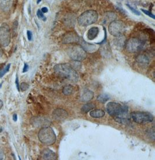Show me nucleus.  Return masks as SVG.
<instances>
[{
    "label": "nucleus",
    "mask_w": 155,
    "mask_h": 160,
    "mask_svg": "<svg viewBox=\"0 0 155 160\" xmlns=\"http://www.w3.org/2000/svg\"><path fill=\"white\" fill-rule=\"evenodd\" d=\"M99 32V30L97 27L91 28L87 33V38L89 40H93L96 38Z\"/></svg>",
    "instance_id": "nucleus-15"
},
{
    "label": "nucleus",
    "mask_w": 155,
    "mask_h": 160,
    "mask_svg": "<svg viewBox=\"0 0 155 160\" xmlns=\"http://www.w3.org/2000/svg\"><path fill=\"white\" fill-rule=\"evenodd\" d=\"M117 17L116 15L112 12H107L104 14V20L106 21H112Z\"/></svg>",
    "instance_id": "nucleus-21"
},
{
    "label": "nucleus",
    "mask_w": 155,
    "mask_h": 160,
    "mask_svg": "<svg viewBox=\"0 0 155 160\" xmlns=\"http://www.w3.org/2000/svg\"><path fill=\"white\" fill-rule=\"evenodd\" d=\"M94 96V93L93 92L90 90H86L83 92L82 96L81 97V101L83 102H87L90 101L93 99Z\"/></svg>",
    "instance_id": "nucleus-17"
},
{
    "label": "nucleus",
    "mask_w": 155,
    "mask_h": 160,
    "mask_svg": "<svg viewBox=\"0 0 155 160\" xmlns=\"http://www.w3.org/2000/svg\"><path fill=\"white\" fill-rule=\"evenodd\" d=\"M38 137L42 143L48 146L54 144L56 139L53 129L49 127L41 128L38 132Z\"/></svg>",
    "instance_id": "nucleus-3"
},
{
    "label": "nucleus",
    "mask_w": 155,
    "mask_h": 160,
    "mask_svg": "<svg viewBox=\"0 0 155 160\" xmlns=\"http://www.w3.org/2000/svg\"><path fill=\"white\" fill-rule=\"evenodd\" d=\"M73 92V88L70 85L64 86L63 89V93L66 96H69L71 95Z\"/></svg>",
    "instance_id": "nucleus-23"
},
{
    "label": "nucleus",
    "mask_w": 155,
    "mask_h": 160,
    "mask_svg": "<svg viewBox=\"0 0 155 160\" xmlns=\"http://www.w3.org/2000/svg\"><path fill=\"white\" fill-rule=\"evenodd\" d=\"M148 134L150 135V138L151 139H152L153 140H155V131H154V129H150V131H149Z\"/></svg>",
    "instance_id": "nucleus-31"
},
{
    "label": "nucleus",
    "mask_w": 155,
    "mask_h": 160,
    "mask_svg": "<svg viewBox=\"0 0 155 160\" xmlns=\"http://www.w3.org/2000/svg\"><path fill=\"white\" fill-rule=\"evenodd\" d=\"M41 12H43V13H47L48 12V9L47 7H43L41 10Z\"/></svg>",
    "instance_id": "nucleus-35"
},
{
    "label": "nucleus",
    "mask_w": 155,
    "mask_h": 160,
    "mask_svg": "<svg viewBox=\"0 0 155 160\" xmlns=\"http://www.w3.org/2000/svg\"><path fill=\"white\" fill-rule=\"evenodd\" d=\"M78 43H79L81 47L83 48L85 51L88 52H94L96 51L98 49L96 45L86 42L82 37H80Z\"/></svg>",
    "instance_id": "nucleus-13"
},
{
    "label": "nucleus",
    "mask_w": 155,
    "mask_h": 160,
    "mask_svg": "<svg viewBox=\"0 0 155 160\" xmlns=\"http://www.w3.org/2000/svg\"><path fill=\"white\" fill-rule=\"evenodd\" d=\"M29 88V86L26 82H22L20 86V90L21 91H25L27 90Z\"/></svg>",
    "instance_id": "nucleus-30"
},
{
    "label": "nucleus",
    "mask_w": 155,
    "mask_h": 160,
    "mask_svg": "<svg viewBox=\"0 0 155 160\" xmlns=\"http://www.w3.org/2000/svg\"><path fill=\"white\" fill-rule=\"evenodd\" d=\"M95 107V105H94L93 103H87L86 105H84L81 108V111L83 112H87L90 111H91L92 109H94Z\"/></svg>",
    "instance_id": "nucleus-22"
},
{
    "label": "nucleus",
    "mask_w": 155,
    "mask_h": 160,
    "mask_svg": "<svg viewBox=\"0 0 155 160\" xmlns=\"http://www.w3.org/2000/svg\"><path fill=\"white\" fill-rule=\"evenodd\" d=\"M137 62L140 64L147 65L149 63V59L145 55H139L136 58Z\"/></svg>",
    "instance_id": "nucleus-19"
},
{
    "label": "nucleus",
    "mask_w": 155,
    "mask_h": 160,
    "mask_svg": "<svg viewBox=\"0 0 155 160\" xmlns=\"http://www.w3.org/2000/svg\"><path fill=\"white\" fill-rule=\"evenodd\" d=\"M13 120L15 121V122H16L17 121V114H13Z\"/></svg>",
    "instance_id": "nucleus-37"
},
{
    "label": "nucleus",
    "mask_w": 155,
    "mask_h": 160,
    "mask_svg": "<svg viewBox=\"0 0 155 160\" xmlns=\"http://www.w3.org/2000/svg\"><path fill=\"white\" fill-rule=\"evenodd\" d=\"M15 84H16V88L17 91H20V84H19V78L17 75H16V80H15Z\"/></svg>",
    "instance_id": "nucleus-32"
},
{
    "label": "nucleus",
    "mask_w": 155,
    "mask_h": 160,
    "mask_svg": "<svg viewBox=\"0 0 155 160\" xmlns=\"http://www.w3.org/2000/svg\"><path fill=\"white\" fill-rule=\"evenodd\" d=\"M68 53L70 58L75 61L81 62L86 59L87 54L86 51L80 46H73L68 50Z\"/></svg>",
    "instance_id": "nucleus-8"
},
{
    "label": "nucleus",
    "mask_w": 155,
    "mask_h": 160,
    "mask_svg": "<svg viewBox=\"0 0 155 160\" xmlns=\"http://www.w3.org/2000/svg\"><path fill=\"white\" fill-rule=\"evenodd\" d=\"M29 69V66L27 63H25L24 64V67L23 69V73H26Z\"/></svg>",
    "instance_id": "nucleus-34"
},
{
    "label": "nucleus",
    "mask_w": 155,
    "mask_h": 160,
    "mask_svg": "<svg viewBox=\"0 0 155 160\" xmlns=\"http://www.w3.org/2000/svg\"><path fill=\"white\" fill-rule=\"evenodd\" d=\"M54 120L58 121H62L68 117V113L64 109H57L52 112Z\"/></svg>",
    "instance_id": "nucleus-12"
},
{
    "label": "nucleus",
    "mask_w": 155,
    "mask_h": 160,
    "mask_svg": "<svg viewBox=\"0 0 155 160\" xmlns=\"http://www.w3.org/2000/svg\"><path fill=\"white\" fill-rule=\"evenodd\" d=\"M90 115L92 117L99 118L104 117V116L105 115V112L101 109H95L90 112Z\"/></svg>",
    "instance_id": "nucleus-18"
},
{
    "label": "nucleus",
    "mask_w": 155,
    "mask_h": 160,
    "mask_svg": "<svg viewBox=\"0 0 155 160\" xmlns=\"http://www.w3.org/2000/svg\"><path fill=\"white\" fill-rule=\"evenodd\" d=\"M11 43V33L10 28L6 24L0 27V45L8 47Z\"/></svg>",
    "instance_id": "nucleus-9"
},
{
    "label": "nucleus",
    "mask_w": 155,
    "mask_h": 160,
    "mask_svg": "<svg viewBox=\"0 0 155 160\" xmlns=\"http://www.w3.org/2000/svg\"><path fill=\"white\" fill-rule=\"evenodd\" d=\"M30 123L36 127H46L51 124V121L46 118L35 117L30 120Z\"/></svg>",
    "instance_id": "nucleus-10"
},
{
    "label": "nucleus",
    "mask_w": 155,
    "mask_h": 160,
    "mask_svg": "<svg viewBox=\"0 0 155 160\" xmlns=\"http://www.w3.org/2000/svg\"><path fill=\"white\" fill-rule=\"evenodd\" d=\"M10 67H11V64H8L6 66V67L3 68L2 69L0 70V78L2 77L6 73L9 71V70L10 69Z\"/></svg>",
    "instance_id": "nucleus-25"
},
{
    "label": "nucleus",
    "mask_w": 155,
    "mask_h": 160,
    "mask_svg": "<svg viewBox=\"0 0 155 160\" xmlns=\"http://www.w3.org/2000/svg\"><path fill=\"white\" fill-rule=\"evenodd\" d=\"M109 96L107 94H101L98 96L97 100L101 103H105L106 101H109Z\"/></svg>",
    "instance_id": "nucleus-24"
},
{
    "label": "nucleus",
    "mask_w": 155,
    "mask_h": 160,
    "mask_svg": "<svg viewBox=\"0 0 155 160\" xmlns=\"http://www.w3.org/2000/svg\"><path fill=\"white\" fill-rule=\"evenodd\" d=\"M107 110L109 114L118 122L126 124L129 121L128 107L123 106L116 102H109L107 104Z\"/></svg>",
    "instance_id": "nucleus-1"
},
{
    "label": "nucleus",
    "mask_w": 155,
    "mask_h": 160,
    "mask_svg": "<svg viewBox=\"0 0 155 160\" xmlns=\"http://www.w3.org/2000/svg\"><path fill=\"white\" fill-rule=\"evenodd\" d=\"M126 6L128 7V8H129V10H130V11L134 13L135 15H138V16H140V15H141V12H140L139 11H138L137 10L135 9L134 7H133L132 6H130V5L128 4H127Z\"/></svg>",
    "instance_id": "nucleus-27"
},
{
    "label": "nucleus",
    "mask_w": 155,
    "mask_h": 160,
    "mask_svg": "<svg viewBox=\"0 0 155 160\" xmlns=\"http://www.w3.org/2000/svg\"><path fill=\"white\" fill-rule=\"evenodd\" d=\"M131 117L135 123L145 124L151 123L153 121V116L149 112H134L131 113Z\"/></svg>",
    "instance_id": "nucleus-5"
},
{
    "label": "nucleus",
    "mask_w": 155,
    "mask_h": 160,
    "mask_svg": "<svg viewBox=\"0 0 155 160\" xmlns=\"http://www.w3.org/2000/svg\"><path fill=\"white\" fill-rule=\"evenodd\" d=\"M126 26L125 23L122 21L116 20L111 21L109 25V32L114 37L122 35L125 32Z\"/></svg>",
    "instance_id": "nucleus-7"
},
{
    "label": "nucleus",
    "mask_w": 155,
    "mask_h": 160,
    "mask_svg": "<svg viewBox=\"0 0 155 160\" xmlns=\"http://www.w3.org/2000/svg\"><path fill=\"white\" fill-rule=\"evenodd\" d=\"M145 42L138 38H131L126 44V48L128 52L135 53L144 47Z\"/></svg>",
    "instance_id": "nucleus-6"
},
{
    "label": "nucleus",
    "mask_w": 155,
    "mask_h": 160,
    "mask_svg": "<svg viewBox=\"0 0 155 160\" xmlns=\"http://www.w3.org/2000/svg\"><path fill=\"white\" fill-rule=\"evenodd\" d=\"M116 37H117V38L114 40L115 44L117 46L120 47L124 46V44H125V41H126V38H125V37L123 35H120V36H118Z\"/></svg>",
    "instance_id": "nucleus-20"
},
{
    "label": "nucleus",
    "mask_w": 155,
    "mask_h": 160,
    "mask_svg": "<svg viewBox=\"0 0 155 160\" xmlns=\"http://www.w3.org/2000/svg\"><path fill=\"white\" fill-rule=\"evenodd\" d=\"M2 106H3V102L0 99V110L2 109Z\"/></svg>",
    "instance_id": "nucleus-38"
},
{
    "label": "nucleus",
    "mask_w": 155,
    "mask_h": 160,
    "mask_svg": "<svg viewBox=\"0 0 155 160\" xmlns=\"http://www.w3.org/2000/svg\"><path fill=\"white\" fill-rule=\"evenodd\" d=\"M4 154L3 151H0V160H4Z\"/></svg>",
    "instance_id": "nucleus-36"
},
{
    "label": "nucleus",
    "mask_w": 155,
    "mask_h": 160,
    "mask_svg": "<svg viewBox=\"0 0 155 160\" xmlns=\"http://www.w3.org/2000/svg\"><path fill=\"white\" fill-rule=\"evenodd\" d=\"M2 49L0 48V56L2 55Z\"/></svg>",
    "instance_id": "nucleus-40"
},
{
    "label": "nucleus",
    "mask_w": 155,
    "mask_h": 160,
    "mask_svg": "<svg viewBox=\"0 0 155 160\" xmlns=\"http://www.w3.org/2000/svg\"><path fill=\"white\" fill-rule=\"evenodd\" d=\"M13 0H0V8L4 11H8L11 9Z\"/></svg>",
    "instance_id": "nucleus-16"
},
{
    "label": "nucleus",
    "mask_w": 155,
    "mask_h": 160,
    "mask_svg": "<svg viewBox=\"0 0 155 160\" xmlns=\"http://www.w3.org/2000/svg\"><path fill=\"white\" fill-rule=\"evenodd\" d=\"M37 16L38 19L42 20L43 21H47V17L44 16V13L41 11V10H38L37 12Z\"/></svg>",
    "instance_id": "nucleus-28"
},
{
    "label": "nucleus",
    "mask_w": 155,
    "mask_h": 160,
    "mask_svg": "<svg viewBox=\"0 0 155 160\" xmlns=\"http://www.w3.org/2000/svg\"><path fill=\"white\" fill-rule=\"evenodd\" d=\"M27 38L29 41H32L33 38V34L31 31L27 30Z\"/></svg>",
    "instance_id": "nucleus-33"
},
{
    "label": "nucleus",
    "mask_w": 155,
    "mask_h": 160,
    "mask_svg": "<svg viewBox=\"0 0 155 160\" xmlns=\"http://www.w3.org/2000/svg\"><path fill=\"white\" fill-rule=\"evenodd\" d=\"M54 70L56 74L66 78L72 82H76L79 80V75L70 64L61 63L56 64L54 67Z\"/></svg>",
    "instance_id": "nucleus-2"
},
{
    "label": "nucleus",
    "mask_w": 155,
    "mask_h": 160,
    "mask_svg": "<svg viewBox=\"0 0 155 160\" xmlns=\"http://www.w3.org/2000/svg\"><path fill=\"white\" fill-rule=\"evenodd\" d=\"M80 37L76 32H66L62 38V43L64 44H68L71 43H78Z\"/></svg>",
    "instance_id": "nucleus-11"
},
{
    "label": "nucleus",
    "mask_w": 155,
    "mask_h": 160,
    "mask_svg": "<svg viewBox=\"0 0 155 160\" xmlns=\"http://www.w3.org/2000/svg\"><path fill=\"white\" fill-rule=\"evenodd\" d=\"M41 1H42V0H37V4H40Z\"/></svg>",
    "instance_id": "nucleus-39"
},
{
    "label": "nucleus",
    "mask_w": 155,
    "mask_h": 160,
    "mask_svg": "<svg viewBox=\"0 0 155 160\" xmlns=\"http://www.w3.org/2000/svg\"><path fill=\"white\" fill-rule=\"evenodd\" d=\"M98 19V14L96 11L89 10L83 12L78 17V23L81 26H88L95 23Z\"/></svg>",
    "instance_id": "nucleus-4"
},
{
    "label": "nucleus",
    "mask_w": 155,
    "mask_h": 160,
    "mask_svg": "<svg viewBox=\"0 0 155 160\" xmlns=\"http://www.w3.org/2000/svg\"><path fill=\"white\" fill-rule=\"evenodd\" d=\"M71 66L76 70H80L81 67V64L80 63V62L79 61H75L73 60V62H72Z\"/></svg>",
    "instance_id": "nucleus-26"
},
{
    "label": "nucleus",
    "mask_w": 155,
    "mask_h": 160,
    "mask_svg": "<svg viewBox=\"0 0 155 160\" xmlns=\"http://www.w3.org/2000/svg\"><path fill=\"white\" fill-rule=\"evenodd\" d=\"M41 157L43 160H55L57 159V155L53 151L49 149L44 150L41 153Z\"/></svg>",
    "instance_id": "nucleus-14"
},
{
    "label": "nucleus",
    "mask_w": 155,
    "mask_h": 160,
    "mask_svg": "<svg viewBox=\"0 0 155 160\" xmlns=\"http://www.w3.org/2000/svg\"><path fill=\"white\" fill-rule=\"evenodd\" d=\"M141 11H142V12H144L145 15L149 16L150 17H151V18H152L153 19H155V16L154 15V14H153L150 11L146 10H144V9H141Z\"/></svg>",
    "instance_id": "nucleus-29"
}]
</instances>
